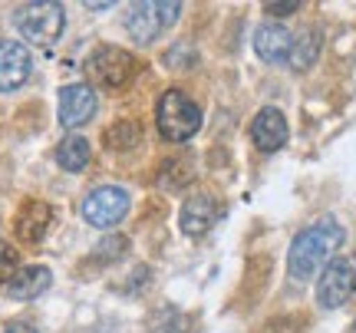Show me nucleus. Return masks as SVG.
<instances>
[{
	"label": "nucleus",
	"mask_w": 356,
	"mask_h": 333,
	"mask_svg": "<svg viewBox=\"0 0 356 333\" xmlns=\"http://www.w3.org/2000/svg\"><path fill=\"white\" fill-rule=\"evenodd\" d=\"M267 13H274V17H287V13L300 10V0H284V3H264Z\"/></svg>",
	"instance_id": "obj_20"
},
{
	"label": "nucleus",
	"mask_w": 356,
	"mask_h": 333,
	"mask_svg": "<svg viewBox=\"0 0 356 333\" xmlns=\"http://www.w3.org/2000/svg\"><path fill=\"white\" fill-rule=\"evenodd\" d=\"M50 281H53L50 268H40V264L20 268L13 274V281L7 284V297H13V300H33V297H40L50 287Z\"/></svg>",
	"instance_id": "obj_14"
},
{
	"label": "nucleus",
	"mask_w": 356,
	"mask_h": 333,
	"mask_svg": "<svg viewBox=\"0 0 356 333\" xmlns=\"http://www.w3.org/2000/svg\"><path fill=\"white\" fill-rule=\"evenodd\" d=\"M96 113V92L86 83H73L60 90V122L66 129H76L83 122H89Z\"/></svg>",
	"instance_id": "obj_10"
},
{
	"label": "nucleus",
	"mask_w": 356,
	"mask_h": 333,
	"mask_svg": "<svg viewBox=\"0 0 356 333\" xmlns=\"http://www.w3.org/2000/svg\"><path fill=\"white\" fill-rule=\"evenodd\" d=\"M221 218V205H218V198L211 195H191L188 202L181 205V215H178V225L181 231L188 234V238H202L211 231V225Z\"/></svg>",
	"instance_id": "obj_9"
},
{
	"label": "nucleus",
	"mask_w": 356,
	"mask_h": 333,
	"mask_svg": "<svg viewBox=\"0 0 356 333\" xmlns=\"http://www.w3.org/2000/svg\"><path fill=\"white\" fill-rule=\"evenodd\" d=\"M254 50L264 63H284L291 60V50H293V33L287 26L280 24H264L257 26L254 33Z\"/></svg>",
	"instance_id": "obj_13"
},
{
	"label": "nucleus",
	"mask_w": 356,
	"mask_h": 333,
	"mask_svg": "<svg viewBox=\"0 0 356 333\" xmlns=\"http://www.w3.org/2000/svg\"><path fill=\"white\" fill-rule=\"evenodd\" d=\"M30 70H33V60L24 43L0 37V92L20 90L30 79Z\"/></svg>",
	"instance_id": "obj_8"
},
{
	"label": "nucleus",
	"mask_w": 356,
	"mask_h": 333,
	"mask_svg": "<svg viewBox=\"0 0 356 333\" xmlns=\"http://www.w3.org/2000/svg\"><path fill=\"white\" fill-rule=\"evenodd\" d=\"M155 126L168 142H188L202 129V109L181 90H165L155 106Z\"/></svg>",
	"instance_id": "obj_2"
},
{
	"label": "nucleus",
	"mask_w": 356,
	"mask_h": 333,
	"mask_svg": "<svg viewBox=\"0 0 356 333\" xmlns=\"http://www.w3.org/2000/svg\"><path fill=\"white\" fill-rule=\"evenodd\" d=\"M129 211V192L119 185H102L96 192H89L83 202V218L96 228H113L115 221H122Z\"/></svg>",
	"instance_id": "obj_7"
},
{
	"label": "nucleus",
	"mask_w": 356,
	"mask_h": 333,
	"mask_svg": "<svg viewBox=\"0 0 356 333\" xmlns=\"http://www.w3.org/2000/svg\"><path fill=\"white\" fill-rule=\"evenodd\" d=\"M142 139V129L139 122H132V119H119L115 126H109L106 132V145L115 149V152H122V149H136Z\"/></svg>",
	"instance_id": "obj_17"
},
{
	"label": "nucleus",
	"mask_w": 356,
	"mask_h": 333,
	"mask_svg": "<svg viewBox=\"0 0 356 333\" xmlns=\"http://www.w3.org/2000/svg\"><path fill=\"white\" fill-rule=\"evenodd\" d=\"M13 274H17V251H13V244L0 241V287H7Z\"/></svg>",
	"instance_id": "obj_18"
},
{
	"label": "nucleus",
	"mask_w": 356,
	"mask_h": 333,
	"mask_svg": "<svg viewBox=\"0 0 356 333\" xmlns=\"http://www.w3.org/2000/svg\"><path fill=\"white\" fill-rule=\"evenodd\" d=\"M178 13H181V3H175V0H139L126 13V30L132 40L152 43L159 33H165L175 24Z\"/></svg>",
	"instance_id": "obj_4"
},
{
	"label": "nucleus",
	"mask_w": 356,
	"mask_h": 333,
	"mask_svg": "<svg viewBox=\"0 0 356 333\" xmlns=\"http://www.w3.org/2000/svg\"><path fill=\"white\" fill-rule=\"evenodd\" d=\"M89 142L83 136H66L60 145H56V162L66 172H83L89 165Z\"/></svg>",
	"instance_id": "obj_16"
},
{
	"label": "nucleus",
	"mask_w": 356,
	"mask_h": 333,
	"mask_svg": "<svg viewBox=\"0 0 356 333\" xmlns=\"http://www.w3.org/2000/svg\"><path fill=\"white\" fill-rule=\"evenodd\" d=\"M13 24L20 30V37L30 40V43H40V47H50L53 40L63 33L66 13L60 3L53 0H33V3H20L13 10Z\"/></svg>",
	"instance_id": "obj_3"
},
{
	"label": "nucleus",
	"mask_w": 356,
	"mask_h": 333,
	"mask_svg": "<svg viewBox=\"0 0 356 333\" xmlns=\"http://www.w3.org/2000/svg\"><path fill=\"white\" fill-rule=\"evenodd\" d=\"M251 139L261 152H277L280 145L287 142V119L280 109L274 106H264L261 113H257L254 126H251Z\"/></svg>",
	"instance_id": "obj_12"
},
{
	"label": "nucleus",
	"mask_w": 356,
	"mask_h": 333,
	"mask_svg": "<svg viewBox=\"0 0 356 333\" xmlns=\"http://www.w3.org/2000/svg\"><path fill=\"white\" fill-rule=\"evenodd\" d=\"M126 247H129L126 238H109V241H102L99 247H96V261H115L119 251H126Z\"/></svg>",
	"instance_id": "obj_19"
},
{
	"label": "nucleus",
	"mask_w": 356,
	"mask_h": 333,
	"mask_svg": "<svg viewBox=\"0 0 356 333\" xmlns=\"http://www.w3.org/2000/svg\"><path fill=\"white\" fill-rule=\"evenodd\" d=\"M86 70L102 90H122L129 79L136 76L139 60L129 50H122V47H96V50L89 53Z\"/></svg>",
	"instance_id": "obj_5"
},
{
	"label": "nucleus",
	"mask_w": 356,
	"mask_h": 333,
	"mask_svg": "<svg viewBox=\"0 0 356 333\" xmlns=\"http://www.w3.org/2000/svg\"><path fill=\"white\" fill-rule=\"evenodd\" d=\"M53 225V208L47 202H26L20 211H17V218H13V231H17V238L26 244H37L47 238V231Z\"/></svg>",
	"instance_id": "obj_11"
},
{
	"label": "nucleus",
	"mask_w": 356,
	"mask_h": 333,
	"mask_svg": "<svg viewBox=\"0 0 356 333\" xmlns=\"http://www.w3.org/2000/svg\"><path fill=\"white\" fill-rule=\"evenodd\" d=\"M353 294H356L353 264L343 261V257L330 261V264L323 268V274H320V281H317V304L320 307H327V310H337V307H343Z\"/></svg>",
	"instance_id": "obj_6"
},
{
	"label": "nucleus",
	"mask_w": 356,
	"mask_h": 333,
	"mask_svg": "<svg viewBox=\"0 0 356 333\" xmlns=\"http://www.w3.org/2000/svg\"><path fill=\"white\" fill-rule=\"evenodd\" d=\"M3 333H40V330L33 327V323H10Z\"/></svg>",
	"instance_id": "obj_21"
},
{
	"label": "nucleus",
	"mask_w": 356,
	"mask_h": 333,
	"mask_svg": "<svg viewBox=\"0 0 356 333\" xmlns=\"http://www.w3.org/2000/svg\"><path fill=\"white\" fill-rule=\"evenodd\" d=\"M343 241H346V231L337 218H320L317 225L300 231L291 244V254H287L291 277L293 281H310L320 268L330 264V257L343 247Z\"/></svg>",
	"instance_id": "obj_1"
},
{
	"label": "nucleus",
	"mask_w": 356,
	"mask_h": 333,
	"mask_svg": "<svg viewBox=\"0 0 356 333\" xmlns=\"http://www.w3.org/2000/svg\"><path fill=\"white\" fill-rule=\"evenodd\" d=\"M320 47H323V33L317 26H307L300 37L293 40V50H291V66L293 70H310L317 63L320 56Z\"/></svg>",
	"instance_id": "obj_15"
}]
</instances>
